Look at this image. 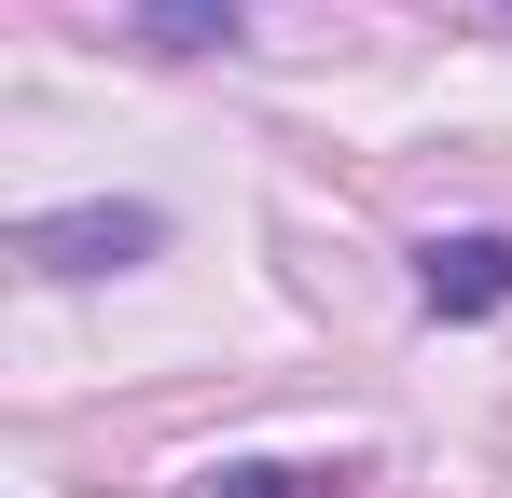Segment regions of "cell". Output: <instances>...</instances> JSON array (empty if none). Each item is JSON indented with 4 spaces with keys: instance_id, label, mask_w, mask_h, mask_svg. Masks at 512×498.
<instances>
[{
    "instance_id": "cell-1",
    "label": "cell",
    "mask_w": 512,
    "mask_h": 498,
    "mask_svg": "<svg viewBox=\"0 0 512 498\" xmlns=\"http://www.w3.org/2000/svg\"><path fill=\"white\" fill-rule=\"evenodd\" d=\"M153 249H167L153 208H42L28 222V263L42 277H111V263H153Z\"/></svg>"
},
{
    "instance_id": "cell-2",
    "label": "cell",
    "mask_w": 512,
    "mask_h": 498,
    "mask_svg": "<svg viewBox=\"0 0 512 498\" xmlns=\"http://www.w3.org/2000/svg\"><path fill=\"white\" fill-rule=\"evenodd\" d=\"M416 291H429V319H499L512 305V236H429Z\"/></svg>"
},
{
    "instance_id": "cell-3",
    "label": "cell",
    "mask_w": 512,
    "mask_h": 498,
    "mask_svg": "<svg viewBox=\"0 0 512 498\" xmlns=\"http://www.w3.org/2000/svg\"><path fill=\"white\" fill-rule=\"evenodd\" d=\"M139 14V42H167V56H222L236 28H250V0H125Z\"/></svg>"
},
{
    "instance_id": "cell-4",
    "label": "cell",
    "mask_w": 512,
    "mask_h": 498,
    "mask_svg": "<svg viewBox=\"0 0 512 498\" xmlns=\"http://www.w3.org/2000/svg\"><path fill=\"white\" fill-rule=\"evenodd\" d=\"M208 498H333L319 471H277V457H236V471H208Z\"/></svg>"
}]
</instances>
